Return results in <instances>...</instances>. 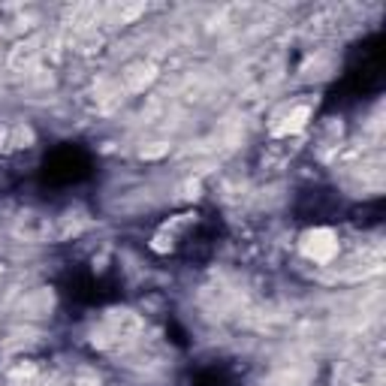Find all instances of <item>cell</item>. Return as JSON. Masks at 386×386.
I'll list each match as a JSON object with an SVG mask.
<instances>
[{
  "mask_svg": "<svg viewBox=\"0 0 386 386\" xmlns=\"http://www.w3.org/2000/svg\"><path fill=\"white\" fill-rule=\"evenodd\" d=\"M302 251L308 260H314V263H329L332 256L338 254V236L332 233V229L326 226H317L311 229V233H305L302 239Z\"/></svg>",
  "mask_w": 386,
  "mask_h": 386,
  "instance_id": "1",
  "label": "cell"
},
{
  "mask_svg": "<svg viewBox=\"0 0 386 386\" xmlns=\"http://www.w3.org/2000/svg\"><path fill=\"white\" fill-rule=\"evenodd\" d=\"M308 115H311V112H308V106H299V109H293V112L287 115V118H284V124H278V127H275V133H278V136H290V133H299L302 127L308 124Z\"/></svg>",
  "mask_w": 386,
  "mask_h": 386,
  "instance_id": "2",
  "label": "cell"
}]
</instances>
